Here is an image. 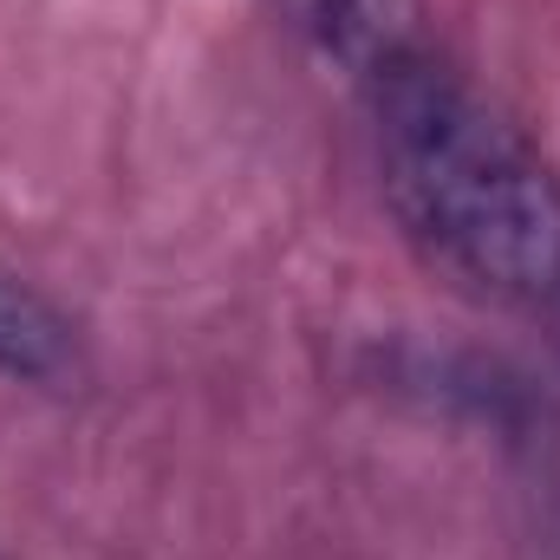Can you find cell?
Returning <instances> with one entry per match:
<instances>
[{
	"label": "cell",
	"instance_id": "6da1fadb",
	"mask_svg": "<svg viewBox=\"0 0 560 560\" xmlns=\"http://www.w3.org/2000/svg\"><path fill=\"white\" fill-rule=\"evenodd\" d=\"M385 196L423 255L482 300L560 293V183L450 66L443 46L359 85Z\"/></svg>",
	"mask_w": 560,
	"mask_h": 560
},
{
	"label": "cell",
	"instance_id": "7a4b0ae2",
	"mask_svg": "<svg viewBox=\"0 0 560 560\" xmlns=\"http://www.w3.org/2000/svg\"><path fill=\"white\" fill-rule=\"evenodd\" d=\"M287 7L300 33L319 46V59H332L352 79V92L423 46H443L423 0H287Z\"/></svg>",
	"mask_w": 560,
	"mask_h": 560
},
{
	"label": "cell",
	"instance_id": "3957f363",
	"mask_svg": "<svg viewBox=\"0 0 560 560\" xmlns=\"http://www.w3.org/2000/svg\"><path fill=\"white\" fill-rule=\"evenodd\" d=\"M66 359H72L66 319H59L39 293L0 280V378H13V385H46V378L66 372Z\"/></svg>",
	"mask_w": 560,
	"mask_h": 560
},
{
	"label": "cell",
	"instance_id": "277c9868",
	"mask_svg": "<svg viewBox=\"0 0 560 560\" xmlns=\"http://www.w3.org/2000/svg\"><path fill=\"white\" fill-rule=\"evenodd\" d=\"M548 313H555V346H560V293L548 300Z\"/></svg>",
	"mask_w": 560,
	"mask_h": 560
}]
</instances>
